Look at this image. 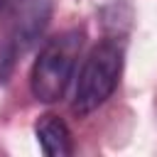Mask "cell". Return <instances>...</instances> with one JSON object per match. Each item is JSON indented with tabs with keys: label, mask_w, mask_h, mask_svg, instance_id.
<instances>
[{
	"label": "cell",
	"mask_w": 157,
	"mask_h": 157,
	"mask_svg": "<svg viewBox=\"0 0 157 157\" xmlns=\"http://www.w3.org/2000/svg\"><path fill=\"white\" fill-rule=\"evenodd\" d=\"M81 47H83V29H66L42 47L29 74V88L37 101L56 103L66 96V88L74 78L81 56Z\"/></svg>",
	"instance_id": "6da1fadb"
},
{
	"label": "cell",
	"mask_w": 157,
	"mask_h": 157,
	"mask_svg": "<svg viewBox=\"0 0 157 157\" xmlns=\"http://www.w3.org/2000/svg\"><path fill=\"white\" fill-rule=\"evenodd\" d=\"M120 76H123V47L115 39L98 42L88 52V56L78 71L71 110L83 118V115L93 113L96 108H101L113 96Z\"/></svg>",
	"instance_id": "7a4b0ae2"
},
{
	"label": "cell",
	"mask_w": 157,
	"mask_h": 157,
	"mask_svg": "<svg viewBox=\"0 0 157 157\" xmlns=\"http://www.w3.org/2000/svg\"><path fill=\"white\" fill-rule=\"evenodd\" d=\"M34 135L47 157H66L74 152V142L66 123L52 113L39 115V120L34 123Z\"/></svg>",
	"instance_id": "3957f363"
},
{
	"label": "cell",
	"mask_w": 157,
	"mask_h": 157,
	"mask_svg": "<svg viewBox=\"0 0 157 157\" xmlns=\"http://www.w3.org/2000/svg\"><path fill=\"white\" fill-rule=\"evenodd\" d=\"M7 5H10V0H0V12H2V10L7 7Z\"/></svg>",
	"instance_id": "277c9868"
}]
</instances>
